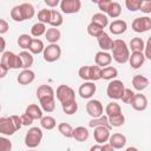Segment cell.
<instances>
[{
  "label": "cell",
  "mask_w": 151,
  "mask_h": 151,
  "mask_svg": "<svg viewBox=\"0 0 151 151\" xmlns=\"http://www.w3.org/2000/svg\"><path fill=\"white\" fill-rule=\"evenodd\" d=\"M112 59L117 61L118 64H125L130 59V50L126 45V42L122 39L113 40L112 45Z\"/></svg>",
  "instance_id": "1"
},
{
  "label": "cell",
  "mask_w": 151,
  "mask_h": 151,
  "mask_svg": "<svg viewBox=\"0 0 151 151\" xmlns=\"http://www.w3.org/2000/svg\"><path fill=\"white\" fill-rule=\"evenodd\" d=\"M42 136H44V133H42V131H41L40 127H38V126L31 127V129L27 131L26 136H25V145H26L28 149H34V147H37V146L41 143Z\"/></svg>",
  "instance_id": "2"
},
{
  "label": "cell",
  "mask_w": 151,
  "mask_h": 151,
  "mask_svg": "<svg viewBox=\"0 0 151 151\" xmlns=\"http://www.w3.org/2000/svg\"><path fill=\"white\" fill-rule=\"evenodd\" d=\"M0 64L5 65L9 70L22 68V63H21V59H20L19 54H15V53H13L11 51H6V52H4L1 54Z\"/></svg>",
  "instance_id": "3"
},
{
  "label": "cell",
  "mask_w": 151,
  "mask_h": 151,
  "mask_svg": "<svg viewBox=\"0 0 151 151\" xmlns=\"http://www.w3.org/2000/svg\"><path fill=\"white\" fill-rule=\"evenodd\" d=\"M55 97L59 100V103L61 105H64V104H68V103L76 100V92L72 87L63 84V85H59L57 87Z\"/></svg>",
  "instance_id": "4"
},
{
  "label": "cell",
  "mask_w": 151,
  "mask_h": 151,
  "mask_svg": "<svg viewBox=\"0 0 151 151\" xmlns=\"http://www.w3.org/2000/svg\"><path fill=\"white\" fill-rule=\"evenodd\" d=\"M124 91H125L124 83H123L122 80L113 79V80H111V81L109 83V85H107L106 94H107L109 98L114 99V100H118V99H122Z\"/></svg>",
  "instance_id": "5"
},
{
  "label": "cell",
  "mask_w": 151,
  "mask_h": 151,
  "mask_svg": "<svg viewBox=\"0 0 151 151\" xmlns=\"http://www.w3.org/2000/svg\"><path fill=\"white\" fill-rule=\"evenodd\" d=\"M61 55V48L58 44H50L47 45V47H45L42 57L44 60L47 63H54L57 61Z\"/></svg>",
  "instance_id": "6"
},
{
  "label": "cell",
  "mask_w": 151,
  "mask_h": 151,
  "mask_svg": "<svg viewBox=\"0 0 151 151\" xmlns=\"http://www.w3.org/2000/svg\"><path fill=\"white\" fill-rule=\"evenodd\" d=\"M86 112L92 118H98L104 114V106L100 100L98 99H91L86 104Z\"/></svg>",
  "instance_id": "7"
},
{
  "label": "cell",
  "mask_w": 151,
  "mask_h": 151,
  "mask_svg": "<svg viewBox=\"0 0 151 151\" xmlns=\"http://www.w3.org/2000/svg\"><path fill=\"white\" fill-rule=\"evenodd\" d=\"M132 29L137 33H144L151 29V18L138 17L132 21Z\"/></svg>",
  "instance_id": "8"
},
{
  "label": "cell",
  "mask_w": 151,
  "mask_h": 151,
  "mask_svg": "<svg viewBox=\"0 0 151 151\" xmlns=\"http://www.w3.org/2000/svg\"><path fill=\"white\" fill-rule=\"evenodd\" d=\"M80 8H81L80 0H61L60 1V9L63 13H66V14L78 13Z\"/></svg>",
  "instance_id": "9"
},
{
  "label": "cell",
  "mask_w": 151,
  "mask_h": 151,
  "mask_svg": "<svg viewBox=\"0 0 151 151\" xmlns=\"http://www.w3.org/2000/svg\"><path fill=\"white\" fill-rule=\"evenodd\" d=\"M18 131L11 117H1L0 118V133L4 136H12Z\"/></svg>",
  "instance_id": "10"
},
{
  "label": "cell",
  "mask_w": 151,
  "mask_h": 151,
  "mask_svg": "<svg viewBox=\"0 0 151 151\" xmlns=\"http://www.w3.org/2000/svg\"><path fill=\"white\" fill-rule=\"evenodd\" d=\"M96 91H97V86L93 81H85L79 86L78 93L83 99H90L96 93Z\"/></svg>",
  "instance_id": "11"
},
{
  "label": "cell",
  "mask_w": 151,
  "mask_h": 151,
  "mask_svg": "<svg viewBox=\"0 0 151 151\" xmlns=\"http://www.w3.org/2000/svg\"><path fill=\"white\" fill-rule=\"evenodd\" d=\"M111 137L110 133V129L106 126H98L94 127V132H93V138L98 144H105L106 142H109Z\"/></svg>",
  "instance_id": "12"
},
{
  "label": "cell",
  "mask_w": 151,
  "mask_h": 151,
  "mask_svg": "<svg viewBox=\"0 0 151 151\" xmlns=\"http://www.w3.org/2000/svg\"><path fill=\"white\" fill-rule=\"evenodd\" d=\"M94 61H96V65H98L101 68L107 67L112 63V54H110L109 52H105V51H99L96 53Z\"/></svg>",
  "instance_id": "13"
},
{
  "label": "cell",
  "mask_w": 151,
  "mask_h": 151,
  "mask_svg": "<svg viewBox=\"0 0 151 151\" xmlns=\"http://www.w3.org/2000/svg\"><path fill=\"white\" fill-rule=\"evenodd\" d=\"M109 28H110V32L114 35H120L123 34L124 32H126L127 29V24L125 20H122V19H117V20H113L110 25H109Z\"/></svg>",
  "instance_id": "14"
},
{
  "label": "cell",
  "mask_w": 151,
  "mask_h": 151,
  "mask_svg": "<svg viewBox=\"0 0 151 151\" xmlns=\"http://www.w3.org/2000/svg\"><path fill=\"white\" fill-rule=\"evenodd\" d=\"M130 105L136 111H144V110H146V107L149 105L147 98L142 93H136V96H134V98Z\"/></svg>",
  "instance_id": "15"
},
{
  "label": "cell",
  "mask_w": 151,
  "mask_h": 151,
  "mask_svg": "<svg viewBox=\"0 0 151 151\" xmlns=\"http://www.w3.org/2000/svg\"><path fill=\"white\" fill-rule=\"evenodd\" d=\"M37 98L38 100L47 99V98H55V92L50 85H40L37 88Z\"/></svg>",
  "instance_id": "16"
},
{
  "label": "cell",
  "mask_w": 151,
  "mask_h": 151,
  "mask_svg": "<svg viewBox=\"0 0 151 151\" xmlns=\"http://www.w3.org/2000/svg\"><path fill=\"white\" fill-rule=\"evenodd\" d=\"M145 59H146V58H145L144 52H132V53L130 54L129 64H130V66H131L132 68L137 70V68H139V67L144 64Z\"/></svg>",
  "instance_id": "17"
},
{
  "label": "cell",
  "mask_w": 151,
  "mask_h": 151,
  "mask_svg": "<svg viewBox=\"0 0 151 151\" xmlns=\"http://www.w3.org/2000/svg\"><path fill=\"white\" fill-rule=\"evenodd\" d=\"M34 79H35V73L32 70H22L17 77V81L20 85H28L33 83Z\"/></svg>",
  "instance_id": "18"
},
{
  "label": "cell",
  "mask_w": 151,
  "mask_h": 151,
  "mask_svg": "<svg viewBox=\"0 0 151 151\" xmlns=\"http://www.w3.org/2000/svg\"><path fill=\"white\" fill-rule=\"evenodd\" d=\"M97 41H98V45H99V47L101 48V51L107 52L109 50L112 48L113 39H112L106 32H103V33L97 38Z\"/></svg>",
  "instance_id": "19"
},
{
  "label": "cell",
  "mask_w": 151,
  "mask_h": 151,
  "mask_svg": "<svg viewBox=\"0 0 151 151\" xmlns=\"http://www.w3.org/2000/svg\"><path fill=\"white\" fill-rule=\"evenodd\" d=\"M149 84H150V80L142 74H137L132 78V85L136 91H139V92L144 91L149 86Z\"/></svg>",
  "instance_id": "20"
},
{
  "label": "cell",
  "mask_w": 151,
  "mask_h": 151,
  "mask_svg": "<svg viewBox=\"0 0 151 151\" xmlns=\"http://www.w3.org/2000/svg\"><path fill=\"white\" fill-rule=\"evenodd\" d=\"M109 143L114 149H123L125 146V144H126V137L123 133L117 132V133L111 134V137L109 139Z\"/></svg>",
  "instance_id": "21"
},
{
  "label": "cell",
  "mask_w": 151,
  "mask_h": 151,
  "mask_svg": "<svg viewBox=\"0 0 151 151\" xmlns=\"http://www.w3.org/2000/svg\"><path fill=\"white\" fill-rule=\"evenodd\" d=\"M105 13L110 18H113V19L118 18L122 14V6H120V4L117 2V1H110V5H109V7H107Z\"/></svg>",
  "instance_id": "22"
},
{
  "label": "cell",
  "mask_w": 151,
  "mask_h": 151,
  "mask_svg": "<svg viewBox=\"0 0 151 151\" xmlns=\"http://www.w3.org/2000/svg\"><path fill=\"white\" fill-rule=\"evenodd\" d=\"M19 57H20L21 63H22V70H29V67L34 63L33 54L29 51H21L19 53Z\"/></svg>",
  "instance_id": "23"
},
{
  "label": "cell",
  "mask_w": 151,
  "mask_h": 151,
  "mask_svg": "<svg viewBox=\"0 0 151 151\" xmlns=\"http://www.w3.org/2000/svg\"><path fill=\"white\" fill-rule=\"evenodd\" d=\"M25 113H27L28 116H31L34 120H35V119H39V120H40V119L44 117V114H42V109H41L39 105H37V104H29V105L26 107Z\"/></svg>",
  "instance_id": "24"
},
{
  "label": "cell",
  "mask_w": 151,
  "mask_h": 151,
  "mask_svg": "<svg viewBox=\"0 0 151 151\" xmlns=\"http://www.w3.org/2000/svg\"><path fill=\"white\" fill-rule=\"evenodd\" d=\"M20 8H21L22 17H24V21L32 19L34 17V14H35L34 6L32 4H29V2H22V4H20Z\"/></svg>",
  "instance_id": "25"
},
{
  "label": "cell",
  "mask_w": 151,
  "mask_h": 151,
  "mask_svg": "<svg viewBox=\"0 0 151 151\" xmlns=\"http://www.w3.org/2000/svg\"><path fill=\"white\" fill-rule=\"evenodd\" d=\"M61 37V33L59 31V28H55V27H50L47 28L46 31V34H45V38L46 40L50 42V44H57L59 41Z\"/></svg>",
  "instance_id": "26"
},
{
  "label": "cell",
  "mask_w": 151,
  "mask_h": 151,
  "mask_svg": "<svg viewBox=\"0 0 151 151\" xmlns=\"http://www.w3.org/2000/svg\"><path fill=\"white\" fill-rule=\"evenodd\" d=\"M88 126L90 127H98V126H106L109 129H111V125L109 123V117L106 114H103L98 118H92L90 122H88Z\"/></svg>",
  "instance_id": "27"
},
{
  "label": "cell",
  "mask_w": 151,
  "mask_h": 151,
  "mask_svg": "<svg viewBox=\"0 0 151 151\" xmlns=\"http://www.w3.org/2000/svg\"><path fill=\"white\" fill-rule=\"evenodd\" d=\"M88 130L85 126H77L73 130V138L77 142H85L88 138Z\"/></svg>",
  "instance_id": "28"
},
{
  "label": "cell",
  "mask_w": 151,
  "mask_h": 151,
  "mask_svg": "<svg viewBox=\"0 0 151 151\" xmlns=\"http://www.w3.org/2000/svg\"><path fill=\"white\" fill-rule=\"evenodd\" d=\"M105 113L107 117H114V116H118V114H122V107L116 101H111L106 105L105 107Z\"/></svg>",
  "instance_id": "29"
},
{
  "label": "cell",
  "mask_w": 151,
  "mask_h": 151,
  "mask_svg": "<svg viewBox=\"0 0 151 151\" xmlns=\"http://www.w3.org/2000/svg\"><path fill=\"white\" fill-rule=\"evenodd\" d=\"M44 50H45V46H44L42 40H40L39 38H33L28 51L32 54H39V53H44Z\"/></svg>",
  "instance_id": "30"
},
{
  "label": "cell",
  "mask_w": 151,
  "mask_h": 151,
  "mask_svg": "<svg viewBox=\"0 0 151 151\" xmlns=\"http://www.w3.org/2000/svg\"><path fill=\"white\" fill-rule=\"evenodd\" d=\"M118 77V70L113 66H107L101 68V79L104 80H113Z\"/></svg>",
  "instance_id": "31"
},
{
  "label": "cell",
  "mask_w": 151,
  "mask_h": 151,
  "mask_svg": "<svg viewBox=\"0 0 151 151\" xmlns=\"http://www.w3.org/2000/svg\"><path fill=\"white\" fill-rule=\"evenodd\" d=\"M130 50L132 52H143L145 50V42L142 38L134 37L130 41Z\"/></svg>",
  "instance_id": "32"
},
{
  "label": "cell",
  "mask_w": 151,
  "mask_h": 151,
  "mask_svg": "<svg viewBox=\"0 0 151 151\" xmlns=\"http://www.w3.org/2000/svg\"><path fill=\"white\" fill-rule=\"evenodd\" d=\"M64 22V19H63V15L60 12L55 11V9H52V13H51V20L48 22V25L51 27H55L58 28L59 26H61Z\"/></svg>",
  "instance_id": "33"
},
{
  "label": "cell",
  "mask_w": 151,
  "mask_h": 151,
  "mask_svg": "<svg viewBox=\"0 0 151 151\" xmlns=\"http://www.w3.org/2000/svg\"><path fill=\"white\" fill-rule=\"evenodd\" d=\"M40 107L42 109L44 112H53L55 109V98H47V99H41L39 100Z\"/></svg>",
  "instance_id": "34"
},
{
  "label": "cell",
  "mask_w": 151,
  "mask_h": 151,
  "mask_svg": "<svg viewBox=\"0 0 151 151\" xmlns=\"http://www.w3.org/2000/svg\"><path fill=\"white\" fill-rule=\"evenodd\" d=\"M40 126L45 130H53L57 126V120L52 116H44L40 119Z\"/></svg>",
  "instance_id": "35"
},
{
  "label": "cell",
  "mask_w": 151,
  "mask_h": 151,
  "mask_svg": "<svg viewBox=\"0 0 151 151\" xmlns=\"http://www.w3.org/2000/svg\"><path fill=\"white\" fill-rule=\"evenodd\" d=\"M46 31H47L46 25L38 21L31 27V35L34 38H38V37H41L42 34H46Z\"/></svg>",
  "instance_id": "36"
},
{
  "label": "cell",
  "mask_w": 151,
  "mask_h": 151,
  "mask_svg": "<svg viewBox=\"0 0 151 151\" xmlns=\"http://www.w3.org/2000/svg\"><path fill=\"white\" fill-rule=\"evenodd\" d=\"M92 22H94V24L101 26L103 28H105L109 25V17L106 14L101 13V12L100 13H94L92 15Z\"/></svg>",
  "instance_id": "37"
},
{
  "label": "cell",
  "mask_w": 151,
  "mask_h": 151,
  "mask_svg": "<svg viewBox=\"0 0 151 151\" xmlns=\"http://www.w3.org/2000/svg\"><path fill=\"white\" fill-rule=\"evenodd\" d=\"M73 127L68 123H60L58 125V131L66 138H73Z\"/></svg>",
  "instance_id": "38"
},
{
  "label": "cell",
  "mask_w": 151,
  "mask_h": 151,
  "mask_svg": "<svg viewBox=\"0 0 151 151\" xmlns=\"http://www.w3.org/2000/svg\"><path fill=\"white\" fill-rule=\"evenodd\" d=\"M103 32H104V28H103L101 26H99V25L92 22V21L87 25V33H88L91 37H93V38H98Z\"/></svg>",
  "instance_id": "39"
},
{
  "label": "cell",
  "mask_w": 151,
  "mask_h": 151,
  "mask_svg": "<svg viewBox=\"0 0 151 151\" xmlns=\"http://www.w3.org/2000/svg\"><path fill=\"white\" fill-rule=\"evenodd\" d=\"M32 40H33V38H32L31 35H28V34H20L19 38H18V45H19V47H21L24 51H26V50L29 48Z\"/></svg>",
  "instance_id": "40"
},
{
  "label": "cell",
  "mask_w": 151,
  "mask_h": 151,
  "mask_svg": "<svg viewBox=\"0 0 151 151\" xmlns=\"http://www.w3.org/2000/svg\"><path fill=\"white\" fill-rule=\"evenodd\" d=\"M101 79V67L98 65H91L90 66V81H97Z\"/></svg>",
  "instance_id": "41"
},
{
  "label": "cell",
  "mask_w": 151,
  "mask_h": 151,
  "mask_svg": "<svg viewBox=\"0 0 151 151\" xmlns=\"http://www.w3.org/2000/svg\"><path fill=\"white\" fill-rule=\"evenodd\" d=\"M51 13H52V9H48V8H42L38 12V20L39 22H42V24H48L50 20H51Z\"/></svg>",
  "instance_id": "42"
},
{
  "label": "cell",
  "mask_w": 151,
  "mask_h": 151,
  "mask_svg": "<svg viewBox=\"0 0 151 151\" xmlns=\"http://www.w3.org/2000/svg\"><path fill=\"white\" fill-rule=\"evenodd\" d=\"M109 123L111 125V127H119V126H123L124 123H125V117L124 114H118V116H114V117H109Z\"/></svg>",
  "instance_id": "43"
},
{
  "label": "cell",
  "mask_w": 151,
  "mask_h": 151,
  "mask_svg": "<svg viewBox=\"0 0 151 151\" xmlns=\"http://www.w3.org/2000/svg\"><path fill=\"white\" fill-rule=\"evenodd\" d=\"M61 109H63V111H64V113H66V114H74L77 111H78V104H77V100H74V101H71V103H68V104H64V105H61Z\"/></svg>",
  "instance_id": "44"
},
{
  "label": "cell",
  "mask_w": 151,
  "mask_h": 151,
  "mask_svg": "<svg viewBox=\"0 0 151 151\" xmlns=\"http://www.w3.org/2000/svg\"><path fill=\"white\" fill-rule=\"evenodd\" d=\"M11 18H12L14 21H17V22L24 21V17H22V13H21L20 5L14 6V7L11 9Z\"/></svg>",
  "instance_id": "45"
},
{
  "label": "cell",
  "mask_w": 151,
  "mask_h": 151,
  "mask_svg": "<svg viewBox=\"0 0 151 151\" xmlns=\"http://www.w3.org/2000/svg\"><path fill=\"white\" fill-rule=\"evenodd\" d=\"M143 0H125V6L129 11L131 12H136L140 9V5H142Z\"/></svg>",
  "instance_id": "46"
},
{
  "label": "cell",
  "mask_w": 151,
  "mask_h": 151,
  "mask_svg": "<svg viewBox=\"0 0 151 151\" xmlns=\"http://www.w3.org/2000/svg\"><path fill=\"white\" fill-rule=\"evenodd\" d=\"M134 96H136V93L131 88H126L125 87V91H124L123 97H122L120 100H123V103H125V104H131L133 98H134Z\"/></svg>",
  "instance_id": "47"
},
{
  "label": "cell",
  "mask_w": 151,
  "mask_h": 151,
  "mask_svg": "<svg viewBox=\"0 0 151 151\" xmlns=\"http://www.w3.org/2000/svg\"><path fill=\"white\" fill-rule=\"evenodd\" d=\"M78 76L80 79L85 81H90V66H81L78 71Z\"/></svg>",
  "instance_id": "48"
},
{
  "label": "cell",
  "mask_w": 151,
  "mask_h": 151,
  "mask_svg": "<svg viewBox=\"0 0 151 151\" xmlns=\"http://www.w3.org/2000/svg\"><path fill=\"white\" fill-rule=\"evenodd\" d=\"M0 150L1 151H11L12 150V142L8 138L1 137L0 138Z\"/></svg>",
  "instance_id": "49"
},
{
  "label": "cell",
  "mask_w": 151,
  "mask_h": 151,
  "mask_svg": "<svg viewBox=\"0 0 151 151\" xmlns=\"http://www.w3.org/2000/svg\"><path fill=\"white\" fill-rule=\"evenodd\" d=\"M139 11H142V12L145 13V14L151 13V0H143Z\"/></svg>",
  "instance_id": "50"
},
{
  "label": "cell",
  "mask_w": 151,
  "mask_h": 151,
  "mask_svg": "<svg viewBox=\"0 0 151 151\" xmlns=\"http://www.w3.org/2000/svg\"><path fill=\"white\" fill-rule=\"evenodd\" d=\"M144 54H145V58H147L149 60H151V35L149 37V39H147V41L145 44Z\"/></svg>",
  "instance_id": "51"
},
{
  "label": "cell",
  "mask_w": 151,
  "mask_h": 151,
  "mask_svg": "<svg viewBox=\"0 0 151 151\" xmlns=\"http://www.w3.org/2000/svg\"><path fill=\"white\" fill-rule=\"evenodd\" d=\"M21 117V122H22V125L24 126H29V125H32V123H33V118L31 117V116H28L27 113H24L22 116H20Z\"/></svg>",
  "instance_id": "52"
},
{
  "label": "cell",
  "mask_w": 151,
  "mask_h": 151,
  "mask_svg": "<svg viewBox=\"0 0 151 151\" xmlns=\"http://www.w3.org/2000/svg\"><path fill=\"white\" fill-rule=\"evenodd\" d=\"M9 28L8 22L5 19H0V34H5Z\"/></svg>",
  "instance_id": "53"
},
{
  "label": "cell",
  "mask_w": 151,
  "mask_h": 151,
  "mask_svg": "<svg viewBox=\"0 0 151 151\" xmlns=\"http://www.w3.org/2000/svg\"><path fill=\"white\" fill-rule=\"evenodd\" d=\"M8 71H9V68H8V67H6L5 65L0 64V78H5Z\"/></svg>",
  "instance_id": "54"
},
{
  "label": "cell",
  "mask_w": 151,
  "mask_h": 151,
  "mask_svg": "<svg viewBox=\"0 0 151 151\" xmlns=\"http://www.w3.org/2000/svg\"><path fill=\"white\" fill-rule=\"evenodd\" d=\"M45 4L48 7H57L58 5H60V1L59 0H45Z\"/></svg>",
  "instance_id": "55"
},
{
  "label": "cell",
  "mask_w": 151,
  "mask_h": 151,
  "mask_svg": "<svg viewBox=\"0 0 151 151\" xmlns=\"http://www.w3.org/2000/svg\"><path fill=\"white\" fill-rule=\"evenodd\" d=\"M116 149L110 145V143H105L101 145V151H114Z\"/></svg>",
  "instance_id": "56"
},
{
  "label": "cell",
  "mask_w": 151,
  "mask_h": 151,
  "mask_svg": "<svg viewBox=\"0 0 151 151\" xmlns=\"http://www.w3.org/2000/svg\"><path fill=\"white\" fill-rule=\"evenodd\" d=\"M90 151H101V144H96V145L91 146Z\"/></svg>",
  "instance_id": "57"
},
{
  "label": "cell",
  "mask_w": 151,
  "mask_h": 151,
  "mask_svg": "<svg viewBox=\"0 0 151 151\" xmlns=\"http://www.w3.org/2000/svg\"><path fill=\"white\" fill-rule=\"evenodd\" d=\"M0 40H1V47H0V51H1V54H2L4 52H6V51H5V47H6V44H5V39H4L2 37L0 38Z\"/></svg>",
  "instance_id": "58"
},
{
  "label": "cell",
  "mask_w": 151,
  "mask_h": 151,
  "mask_svg": "<svg viewBox=\"0 0 151 151\" xmlns=\"http://www.w3.org/2000/svg\"><path fill=\"white\" fill-rule=\"evenodd\" d=\"M125 151H139L137 147H134V146H130V147H127Z\"/></svg>",
  "instance_id": "59"
},
{
  "label": "cell",
  "mask_w": 151,
  "mask_h": 151,
  "mask_svg": "<svg viewBox=\"0 0 151 151\" xmlns=\"http://www.w3.org/2000/svg\"><path fill=\"white\" fill-rule=\"evenodd\" d=\"M28 151H34V150H32V149H31V150H28Z\"/></svg>",
  "instance_id": "60"
}]
</instances>
